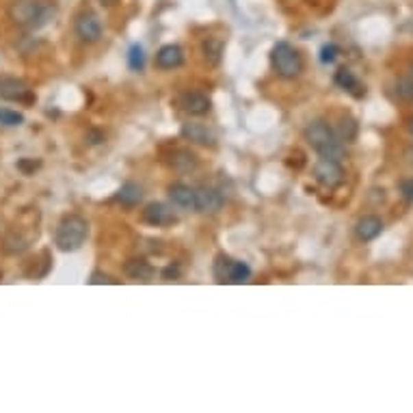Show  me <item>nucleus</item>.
Returning a JSON list of instances; mask_svg holds the SVG:
<instances>
[{"mask_svg": "<svg viewBox=\"0 0 413 413\" xmlns=\"http://www.w3.org/2000/svg\"><path fill=\"white\" fill-rule=\"evenodd\" d=\"M303 136H305L308 145H312V149L318 154L321 158H334V160H342L344 154H347V147H344L342 139L338 136V132L329 126L325 121H312L303 130Z\"/></svg>", "mask_w": 413, "mask_h": 413, "instance_id": "nucleus-1", "label": "nucleus"}, {"mask_svg": "<svg viewBox=\"0 0 413 413\" xmlns=\"http://www.w3.org/2000/svg\"><path fill=\"white\" fill-rule=\"evenodd\" d=\"M7 13L13 24L24 29H41L54 16V7L48 0H13Z\"/></svg>", "mask_w": 413, "mask_h": 413, "instance_id": "nucleus-2", "label": "nucleus"}, {"mask_svg": "<svg viewBox=\"0 0 413 413\" xmlns=\"http://www.w3.org/2000/svg\"><path fill=\"white\" fill-rule=\"evenodd\" d=\"M87 236H89L87 218L80 214H67L61 218L57 231H54V245L63 253H74L87 242Z\"/></svg>", "mask_w": 413, "mask_h": 413, "instance_id": "nucleus-3", "label": "nucleus"}, {"mask_svg": "<svg viewBox=\"0 0 413 413\" xmlns=\"http://www.w3.org/2000/svg\"><path fill=\"white\" fill-rule=\"evenodd\" d=\"M271 63H273V70L277 72V76H281L286 80H292V78L301 76V72H303L301 54L288 44V41L275 44V48L271 52Z\"/></svg>", "mask_w": 413, "mask_h": 413, "instance_id": "nucleus-4", "label": "nucleus"}, {"mask_svg": "<svg viewBox=\"0 0 413 413\" xmlns=\"http://www.w3.org/2000/svg\"><path fill=\"white\" fill-rule=\"evenodd\" d=\"M214 277L218 284H245L251 277V268L240 260H231L221 253L214 260Z\"/></svg>", "mask_w": 413, "mask_h": 413, "instance_id": "nucleus-5", "label": "nucleus"}, {"mask_svg": "<svg viewBox=\"0 0 413 413\" xmlns=\"http://www.w3.org/2000/svg\"><path fill=\"white\" fill-rule=\"evenodd\" d=\"M0 98L7 102H20V104H33L35 95L31 87L24 80L13 76H0Z\"/></svg>", "mask_w": 413, "mask_h": 413, "instance_id": "nucleus-6", "label": "nucleus"}, {"mask_svg": "<svg viewBox=\"0 0 413 413\" xmlns=\"http://www.w3.org/2000/svg\"><path fill=\"white\" fill-rule=\"evenodd\" d=\"M314 177L316 182L325 188H338L344 182V171L340 167V160L334 158H321L314 164Z\"/></svg>", "mask_w": 413, "mask_h": 413, "instance_id": "nucleus-7", "label": "nucleus"}, {"mask_svg": "<svg viewBox=\"0 0 413 413\" xmlns=\"http://www.w3.org/2000/svg\"><path fill=\"white\" fill-rule=\"evenodd\" d=\"M74 31L80 37V41H85V44H95V41H100V37H102V22L95 13L82 11L74 20Z\"/></svg>", "mask_w": 413, "mask_h": 413, "instance_id": "nucleus-8", "label": "nucleus"}, {"mask_svg": "<svg viewBox=\"0 0 413 413\" xmlns=\"http://www.w3.org/2000/svg\"><path fill=\"white\" fill-rule=\"evenodd\" d=\"M223 208V195L216 188L201 186L195 188V210L201 214H216Z\"/></svg>", "mask_w": 413, "mask_h": 413, "instance_id": "nucleus-9", "label": "nucleus"}, {"mask_svg": "<svg viewBox=\"0 0 413 413\" xmlns=\"http://www.w3.org/2000/svg\"><path fill=\"white\" fill-rule=\"evenodd\" d=\"M143 221L147 225H154V227H167V225H173L177 221V216L169 205L154 201V203H147L143 208Z\"/></svg>", "mask_w": 413, "mask_h": 413, "instance_id": "nucleus-10", "label": "nucleus"}, {"mask_svg": "<svg viewBox=\"0 0 413 413\" xmlns=\"http://www.w3.org/2000/svg\"><path fill=\"white\" fill-rule=\"evenodd\" d=\"M177 106H180L182 111L188 115H205L210 111L212 102H210L208 95H203L199 91H186L177 98Z\"/></svg>", "mask_w": 413, "mask_h": 413, "instance_id": "nucleus-11", "label": "nucleus"}, {"mask_svg": "<svg viewBox=\"0 0 413 413\" xmlns=\"http://www.w3.org/2000/svg\"><path fill=\"white\" fill-rule=\"evenodd\" d=\"M182 136L190 143H197V145H214L216 143V136L212 134V130L208 126H203V123H184L182 126Z\"/></svg>", "mask_w": 413, "mask_h": 413, "instance_id": "nucleus-12", "label": "nucleus"}, {"mask_svg": "<svg viewBox=\"0 0 413 413\" xmlns=\"http://www.w3.org/2000/svg\"><path fill=\"white\" fill-rule=\"evenodd\" d=\"M381 231H383V221H381L379 216H375V214L362 216L360 221H357V225H355V234H357V238H360L362 242L375 240Z\"/></svg>", "mask_w": 413, "mask_h": 413, "instance_id": "nucleus-13", "label": "nucleus"}, {"mask_svg": "<svg viewBox=\"0 0 413 413\" xmlns=\"http://www.w3.org/2000/svg\"><path fill=\"white\" fill-rule=\"evenodd\" d=\"M182 61H184V52L175 44H167L156 52V65L160 70H175V67L182 65Z\"/></svg>", "mask_w": 413, "mask_h": 413, "instance_id": "nucleus-14", "label": "nucleus"}, {"mask_svg": "<svg viewBox=\"0 0 413 413\" xmlns=\"http://www.w3.org/2000/svg\"><path fill=\"white\" fill-rule=\"evenodd\" d=\"M169 197L177 208L195 210V188H190L182 182H175L169 186Z\"/></svg>", "mask_w": 413, "mask_h": 413, "instance_id": "nucleus-15", "label": "nucleus"}, {"mask_svg": "<svg viewBox=\"0 0 413 413\" xmlns=\"http://www.w3.org/2000/svg\"><path fill=\"white\" fill-rule=\"evenodd\" d=\"M336 85L344 91H349L355 98H364L366 95V89L362 87V82L357 80V76L349 70V67H340L336 72Z\"/></svg>", "mask_w": 413, "mask_h": 413, "instance_id": "nucleus-16", "label": "nucleus"}, {"mask_svg": "<svg viewBox=\"0 0 413 413\" xmlns=\"http://www.w3.org/2000/svg\"><path fill=\"white\" fill-rule=\"evenodd\" d=\"M123 273H126L128 277L134 281H149L151 277H154V266H151L143 258H134V260H128L126 262Z\"/></svg>", "mask_w": 413, "mask_h": 413, "instance_id": "nucleus-17", "label": "nucleus"}, {"mask_svg": "<svg viewBox=\"0 0 413 413\" xmlns=\"http://www.w3.org/2000/svg\"><path fill=\"white\" fill-rule=\"evenodd\" d=\"M143 199V188L134 182H126L119 190H117V201L121 205H126V208H134V205H139Z\"/></svg>", "mask_w": 413, "mask_h": 413, "instance_id": "nucleus-18", "label": "nucleus"}, {"mask_svg": "<svg viewBox=\"0 0 413 413\" xmlns=\"http://www.w3.org/2000/svg\"><path fill=\"white\" fill-rule=\"evenodd\" d=\"M169 164H171L175 171L186 173V171L197 169V156L192 154V151H188V149H175L173 154H171Z\"/></svg>", "mask_w": 413, "mask_h": 413, "instance_id": "nucleus-19", "label": "nucleus"}, {"mask_svg": "<svg viewBox=\"0 0 413 413\" xmlns=\"http://www.w3.org/2000/svg\"><path fill=\"white\" fill-rule=\"evenodd\" d=\"M201 50H203V59L210 65H216L218 61H221V54H223V39L208 37L201 44Z\"/></svg>", "mask_w": 413, "mask_h": 413, "instance_id": "nucleus-20", "label": "nucleus"}, {"mask_svg": "<svg viewBox=\"0 0 413 413\" xmlns=\"http://www.w3.org/2000/svg\"><path fill=\"white\" fill-rule=\"evenodd\" d=\"M128 65H130V70H134V72H143L145 54H143L141 46H132L130 48V52H128Z\"/></svg>", "mask_w": 413, "mask_h": 413, "instance_id": "nucleus-21", "label": "nucleus"}, {"mask_svg": "<svg viewBox=\"0 0 413 413\" xmlns=\"http://www.w3.org/2000/svg\"><path fill=\"white\" fill-rule=\"evenodd\" d=\"M396 95L405 102H413V76L396 82Z\"/></svg>", "mask_w": 413, "mask_h": 413, "instance_id": "nucleus-22", "label": "nucleus"}, {"mask_svg": "<svg viewBox=\"0 0 413 413\" xmlns=\"http://www.w3.org/2000/svg\"><path fill=\"white\" fill-rule=\"evenodd\" d=\"M0 123L3 126H22L24 115L18 111H11V108H0Z\"/></svg>", "mask_w": 413, "mask_h": 413, "instance_id": "nucleus-23", "label": "nucleus"}, {"mask_svg": "<svg viewBox=\"0 0 413 413\" xmlns=\"http://www.w3.org/2000/svg\"><path fill=\"white\" fill-rule=\"evenodd\" d=\"M338 54H340V48L336 44H325L323 50H321V61L323 63H334L338 59Z\"/></svg>", "mask_w": 413, "mask_h": 413, "instance_id": "nucleus-24", "label": "nucleus"}, {"mask_svg": "<svg viewBox=\"0 0 413 413\" xmlns=\"http://www.w3.org/2000/svg\"><path fill=\"white\" fill-rule=\"evenodd\" d=\"M89 284L98 286V284H117V281H115L113 277H108V275H104V273H93L91 279H89Z\"/></svg>", "mask_w": 413, "mask_h": 413, "instance_id": "nucleus-25", "label": "nucleus"}, {"mask_svg": "<svg viewBox=\"0 0 413 413\" xmlns=\"http://www.w3.org/2000/svg\"><path fill=\"white\" fill-rule=\"evenodd\" d=\"M162 277L167 279V281H173V279L180 277V268H177V266H167V268L162 271Z\"/></svg>", "mask_w": 413, "mask_h": 413, "instance_id": "nucleus-26", "label": "nucleus"}, {"mask_svg": "<svg viewBox=\"0 0 413 413\" xmlns=\"http://www.w3.org/2000/svg\"><path fill=\"white\" fill-rule=\"evenodd\" d=\"M401 190H403V195H405V199H413V180H405L403 184H401Z\"/></svg>", "mask_w": 413, "mask_h": 413, "instance_id": "nucleus-27", "label": "nucleus"}, {"mask_svg": "<svg viewBox=\"0 0 413 413\" xmlns=\"http://www.w3.org/2000/svg\"><path fill=\"white\" fill-rule=\"evenodd\" d=\"M115 3H117V0H102V5H108V7L115 5Z\"/></svg>", "mask_w": 413, "mask_h": 413, "instance_id": "nucleus-28", "label": "nucleus"}, {"mask_svg": "<svg viewBox=\"0 0 413 413\" xmlns=\"http://www.w3.org/2000/svg\"><path fill=\"white\" fill-rule=\"evenodd\" d=\"M409 130L413 132V119H409Z\"/></svg>", "mask_w": 413, "mask_h": 413, "instance_id": "nucleus-29", "label": "nucleus"}, {"mask_svg": "<svg viewBox=\"0 0 413 413\" xmlns=\"http://www.w3.org/2000/svg\"><path fill=\"white\" fill-rule=\"evenodd\" d=\"M411 76H413V74H411Z\"/></svg>", "mask_w": 413, "mask_h": 413, "instance_id": "nucleus-30", "label": "nucleus"}]
</instances>
